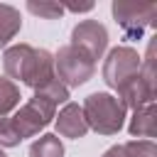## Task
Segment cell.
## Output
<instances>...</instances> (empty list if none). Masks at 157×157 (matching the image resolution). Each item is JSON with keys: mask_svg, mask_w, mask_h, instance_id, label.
<instances>
[{"mask_svg": "<svg viewBox=\"0 0 157 157\" xmlns=\"http://www.w3.org/2000/svg\"><path fill=\"white\" fill-rule=\"evenodd\" d=\"M123 152H125V157H157L152 140H130L123 145Z\"/></svg>", "mask_w": 157, "mask_h": 157, "instance_id": "obj_15", "label": "cell"}, {"mask_svg": "<svg viewBox=\"0 0 157 157\" xmlns=\"http://www.w3.org/2000/svg\"><path fill=\"white\" fill-rule=\"evenodd\" d=\"M37 96H42V98H44V101H49L52 105H59V103L69 101V88H66L59 78H54V81H49L47 86L37 88Z\"/></svg>", "mask_w": 157, "mask_h": 157, "instance_id": "obj_13", "label": "cell"}, {"mask_svg": "<svg viewBox=\"0 0 157 157\" xmlns=\"http://www.w3.org/2000/svg\"><path fill=\"white\" fill-rule=\"evenodd\" d=\"M20 142H22V140H20L12 120H10V118H0V147H15V145H20Z\"/></svg>", "mask_w": 157, "mask_h": 157, "instance_id": "obj_16", "label": "cell"}, {"mask_svg": "<svg viewBox=\"0 0 157 157\" xmlns=\"http://www.w3.org/2000/svg\"><path fill=\"white\" fill-rule=\"evenodd\" d=\"M29 157H64V145L59 135H42L39 140L32 142Z\"/></svg>", "mask_w": 157, "mask_h": 157, "instance_id": "obj_11", "label": "cell"}, {"mask_svg": "<svg viewBox=\"0 0 157 157\" xmlns=\"http://www.w3.org/2000/svg\"><path fill=\"white\" fill-rule=\"evenodd\" d=\"M54 113H56V105H52L49 101H44L42 96L34 93V98H29L10 120H12L20 140H25V137L37 135L42 128H47V125L52 123Z\"/></svg>", "mask_w": 157, "mask_h": 157, "instance_id": "obj_5", "label": "cell"}, {"mask_svg": "<svg viewBox=\"0 0 157 157\" xmlns=\"http://www.w3.org/2000/svg\"><path fill=\"white\" fill-rule=\"evenodd\" d=\"M56 130L61 137H71V140H78L88 132V125H86V118H83V110L78 103H66L59 115H56Z\"/></svg>", "mask_w": 157, "mask_h": 157, "instance_id": "obj_8", "label": "cell"}, {"mask_svg": "<svg viewBox=\"0 0 157 157\" xmlns=\"http://www.w3.org/2000/svg\"><path fill=\"white\" fill-rule=\"evenodd\" d=\"M20 27H22L20 10L12 5H0V47H5L10 39H15Z\"/></svg>", "mask_w": 157, "mask_h": 157, "instance_id": "obj_10", "label": "cell"}, {"mask_svg": "<svg viewBox=\"0 0 157 157\" xmlns=\"http://www.w3.org/2000/svg\"><path fill=\"white\" fill-rule=\"evenodd\" d=\"M140 66H142V61L135 49L115 47V49H110V54L103 64V81L118 91L120 86H125L130 78H135L140 74Z\"/></svg>", "mask_w": 157, "mask_h": 157, "instance_id": "obj_6", "label": "cell"}, {"mask_svg": "<svg viewBox=\"0 0 157 157\" xmlns=\"http://www.w3.org/2000/svg\"><path fill=\"white\" fill-rule=\"evenodd\" d=\"M27 10H29L32 15L44 17V20H56V17L64 15V5H61V2H52V0H44V2L29 0V2H27Z\"/></svg>", "mask_w": 157, "mask_h": 157, "instance_id": "obj_14", "label": "cell"}, {"mask_svg": "<svg viewBox=\"0 0 157 157\" xmlns=\"http://www.w3.org/2000/svg\"><path fill=\"white\" fill-rule=\"evenodd\" d=\"M17 105H20V88L15 86L12 78L0 76V118H5Z\"/></svg>", "mask_w": 157, "mask_h": 157, "instance_id": "obj_12", "label": "cell"}, {"mask_svg": "<svg viewBox=\"0 0 157 157\" xmlns=\"http://www.w3.org/2000/svg\"><path fill=\"white\" fill-rule=\"evenodd\" d=\"M93 71H96V61L86 52H81L78 47H74V44L61 47L56 52V56H54V74H56V78L66 88L86 83L93 76Z\"/></svg>", "mask_w": 157, "mask_h": 157, "instance_id": "obj_3", "label": "cell"}, {"mask_svg": "<svg viewBox=\"0 0 157 157\" xmlns=\"http://www.w3.org/2000/svg\"><path fill=\"white\" fill-rule=\"evenodd\" d=\"M113 17L123 27L128 39L142 37L147 27L155 25L157 20V2H135V0H118L113 2Z\"/></svg>", "mask_w": 157, "mask_h": 157, "instance_id": "obj_4", "label": "cell"}, {"mask_svg": "<svg viewBox=\"0 0 157 157\" xmlns=\"http://www.w3.org/2000/svg\"><path fill=\"white\" fill-rule=\"evenodd\" d=\"M81 110L88 130H96L101 135H115L125 123V105L110 93H91L83 101Z\"/></svg>", "mask_w": 157, "mask_h": 157, "instance_id": "obj_2", "label": "cell"}, {"mask_svg": "<svg viewBox=\"0 0 157 157\" xmlns=\"http://www.w3.org/2000/svg\"><path fill=\"white\" fill-rule=\"evenodd\" d=\"M64 10H71V12H88V10H93V2H66Z\"/></svg>", "mask_w": 157, "mask_h": 157, "instance_id": "obj_17", "label": "cell"}, {"mask_svg": "<svg viewBox=\"0 0 157 157\" xmlns=\"http://www.w3.org/2000/svg\"><path fill=\"white\" fill-rule=\"evenodd\" d=\"M71 44L78 47L81 52H86L93 61L103 56L105 47H108V32L98 20H83L74 27L71 32Z\"/></svg>", "mask_w": 157, "mask_h": 157, "instance_id": "obj_7", "label": "cell"}, {"mask_svg": "<svg viewBox=\"0 0 157 157\" xmlns=\"http://www.w3.org/2000/svg\"><path fill=\"white\" fill-rule=\"evenodd\" d=\"M2 64H5V74L7 76L27 83L34 91L56 78L54 56L47 49H34L29 44H15V47L5 49Z\"/></svg>", "mask_w": 157, "mask_h": 157, "instance_id": "obj_1", "label": "cell"}, {"mask_svg": "<svg viewBox=\"0 0 157 157\" xmlns=\"http://www.w3.org/2000/svg\"><path fill=\"white\" fill-rule=\"evenodd\" d=\"M157 132V118H155V103H147L142 108L135 110L132 120H130V135H137V137H147L152 140Z\"/></svg>", "mask_w": 157, "mask_h": 157, "instance_id": "obj_9", "label": "cell"}, {"mask_svg": "<svg viewBox=\"0 0 157 157\" xmlns=\"http://www.w3.org/2000/svg\"><path fill=\"white\" fill-rule=\"evenodd\" d=\"M0 157H5V152H2V150H0Z\"/></svg>", "mask_w": 157, "mask_h": 157, "instance_id": "obj_18", "label": "cell"}]
</instances>
